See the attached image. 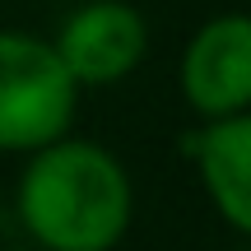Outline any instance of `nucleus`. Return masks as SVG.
<instances>
[{
	"label": "nucleus",
	"instance_id": "2",
	"mask_svg": "<svg viewBox=\"0 0 251 251\" xmlns=\"http://www.w3.org/2000/svg\"><path fill=\"white\" fill-rule=\"evenodd\" d=\"M79 93L51 37L0 28V153H33L70 135Z\"/></svg>",
	"mask_w": 251,
	"mask_h": 251
},
{
	"label": "nucleus",
	"instance_id": "5",
	"mask_svg": "<svg viewBox=\"0 0 251 251\" xmlns=\"http://www.w3.org/2000/svg\"><path fill=\"white\" fill-rule=\"evenodd\" d=\"M181 158L191 163L214 214L233 233H251V112L191 126L181 135Z\"/></svg>",
	"mask_w": 251,
	"mask_h": 251
},
{
	"label": "nucleus",
	"instance_id": "3",
	"mask_svg": "<svg viewBox=\"0 0 251 251\" xmlns=\"http://www.w3.org/2000/svg\"><path fill=\"white\" fill-rule=\"evenodd\" d=\"M51 47L79 89H112L149 56V24L130 0H84L56 24Z\"/></svg>",
	"mask_w": 251,
	"mask_h": 251
},
{
	"label": "nucleus",
	"instance_id": "4",
	"mask_svg": "<svg viewBox=\"0 0 251 251\" xmlns=\"http://www.w3.org/2000/svg\"><path fill=\"white\" fill-rule=\"evenodd\" d=\"M177 84L200 121L242 117L251 107V19L242 9L214 14L191 33Z\"/></svg>",
	"mask_w": 251,
	"mask_h": 251
},
{
	"label": "nucleus",
	"instance_id": "1",
	"mask_svg": "<svg viewBox=\"0 0 251 251\" xmlns=\"http://www.w3.org/2000/svg\"><path fill=\"white\" fill-rule=\"evenodd\" d=\"M14 219L42 251H117L135 219V181L107 144L61 135L24 153Z\"/></svg>",
	"mask_w": 251,
	"mask_h": 251
}]
</instances>
